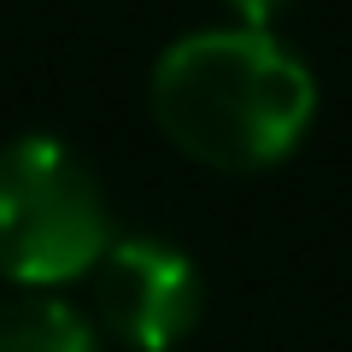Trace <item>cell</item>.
I'll use <instances>...</instances> for the list:
<instances>
[{
  "label": "cell",
  "mask_w": 352,
  "mask_h": 352,
  "mask_svg": "<svg viewBox=\"0 0 352 352\" xmlns=\"http://www.w3.org/2000/svg\"><path fill=\"white\" fill-rule=\"evenodd\" d=\"M88 288H94L100 329L129 352L182 346L194 335V323H200V305H206L194 258L164 247V241H147V235L112 241L100 252V264L88 270Z\"/></svg>",
  "instance_id": "3"
},
{
  "label": "cell",
  "mask_w": 352,
  "mask_h": 352,
  "mask_svg": "<svg viewBox=\"0 0 352 352\" xmlns=\"http://www.w3.org/2000/svg\"><path fill=\"white\" fill-rule=\"evenodd\" d=\"M112 247V212L82 159L53 135L0 147V276L47 294L88 276Z\"/></svg>",
  "instance_id": "2"
},
{
  "label": "cell",
  "mask_w": 352,
  "mask_h": 352,
  "mask_svg": "<svg viewBox=\"0 0 352 352\" xmlns=\"http://www.w3.org/2000/svg\"><path fill=\"white\" fill-rule=\"evenodd\" d=\"M0 352H94V323L53 294L0 305Z\"/></svg>",
  "instance_id": "4"
},
{
  "label": "cell",
  "mask_w": 352,
  "mask_h": 352,
  "mask_svg": "<svg viewBox=\"0 0 352 352\" xmlns=\"http://www.w3.org/2000/svg\"><path fill=\"white\" fill-rule=\"evenodd\" d=\"M153 124L212 170H270L311 129L317 82L270 30H194L170 41L147 88Z\"/></svg>",
  "instance_id": "1"
},
{
  "label": "cell",
  "mask_w": 352,
  "mask_h": 352,
  "mask_svg": "<svg viewBox=\"0 0 352 352\" xmlns=\"http://www.w3.org/2000/svg\"><path fill=\"white\" fill-rule=\"evenodd\" d=\"M294 0H223V12L235 18V30H270Z\"/></svg>",
  "instance_id": "5"
}]
</instances>
